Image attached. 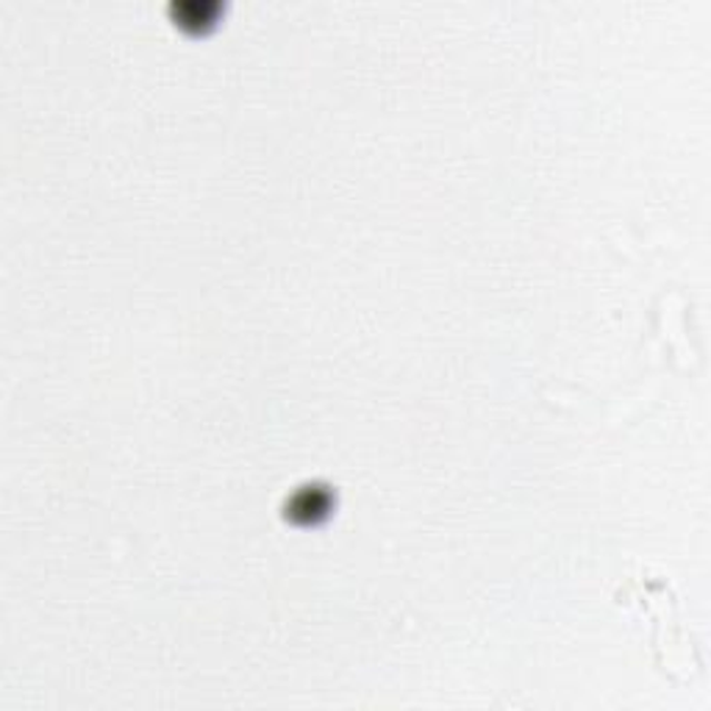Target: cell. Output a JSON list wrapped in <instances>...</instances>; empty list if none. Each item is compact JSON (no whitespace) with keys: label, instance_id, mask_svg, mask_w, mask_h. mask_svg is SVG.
<instances>
[{"label":"cell","instance_id":"6da1fadb","mask_svg":"<svg viewBox=\"0 0 711 711\" xmlns=\"http://www.w3.org/2000/svg\"><path fill=\"white\" fill-rule=\"evenodd\" d=\"M337 503V494L331 492V487H320V483H306V487L294 489L292 498H287L283 503V514L287 520L294 522H311L328 517L331 505Z\"/></svg>","mask_w":711,"mask_h":711}]
</instances>
